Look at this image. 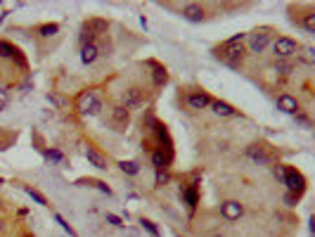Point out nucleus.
Segmentation results:
<instances>
[{
    "label": "nucleus",
    "mask_w": 315,
    "mask_h": 237,
    "mask_svg": "<svg viewBox=\"0 0 315 237\" xmlns=\"http://www.w3.org/2000/svg\"><path fill=\"white\" fill-rule=\"evenodd\" d=\"M85 159H88L95 169H107V159H104L97 149H93V147H85Z\"/></svg>",
    "instance_id": "2eb2a0df"
},
{
    "label": "nucleus",
    "mask_w": 315,
    "mask_h": 237,
    "mask_svg": "<svg viewBox=\"0 0 315 237\" xmlns=\"http://www.w3.org/2000/svg\"><path fill=\"white\" fill-rule=\"evenodd\" d=\"M119 166H121V171L128 173V176H137V173H140V166H137L135 162H121Z\"/></svg>",
    "instance_id": "412c9836"
},
{
    "label": "nucleus",
    "mask_w": 315,
    "mask_h": 237,
    "mask_svg": "<svg viewBox=\"0 0 315 237\" xmlns=\"http://www.w3.org/2000/svg\"><path fill=\"white\" fill-rule=\"evenodd\" d=\"M277 109H282L284 114H296V112H299V104H296V100L292 95H280V97H277Z\"/></svg>",
    "instance_id": "f8f14e48"
},
{
    "label": "nucleus",
    "mask_w": 315,
    "mask_h": 237,
    "mask_svg": "<svg viewBox=\"0 0 315 237\" xmlns=\"http://www.w3.org/2000/svg\"><path fill=\"white\" fill-rule=\"evenodd\" d=\"M24 192H26V195L31 197V199H34L36 204H41V206H45V204H48V202H45V197H43L41 192H36V190H31V188H24Z\"/></svg>",
    "instance_id": "b1692460"
},
{
    "label": "nucleus",
    "mask_w": 315,
    "mask_h": 237,
    "mask_svg": "<svg viewBox=\"0 0 315 237\" xmlns=\"http://www.w3.org/2000/svg\"><path fill=\"white\" fill-rule=\"evenodd\" d=\"M301 60L306 62V64H313V62H315V50H313V47H303V50H301Z\"/></svg>",
    "instance_id": "a878e982"
},
{
    "label": "nucleus",
    "mask_w": 315,
    "mask_h": 237,
    "mask_svg": "<svg viewBox=\"0 0 315 237\" xmlns=\"http://www.w3.org/2000/svg\"><path fill=\"white\" fill-rule=\"evenodd\" d=\"M128 109L126 107H114L111 109V121H114V126H117V130H124L126 126H128Z\"/></svg>",
    "instance_id": "9d476101"
},
{
    "label": "nucleus",
    "mask_w": 315,
    "mask_h": 237,
    "mask_svg": "<svg viewBox=\"0 0 315 237\" xmlns=\"http://www.w3.org/2000/svg\"><path fill=\"white\" fill-rule=\"evenodd\" d=\"M211 107H213V114H218V116H235L237 112H235V107H230L227 102H211Z\"/></svg>",
    "instance_id": "6ab92c4d"
},
{
    "label": "nucleus",
    "mask_w": 315,
    "mask_h": 237,
    "mask_svg": "<svg viewBox=\"0 0 315 237\" xmlns=\"http://www.w3.org/2000/svg\"><path fill=\"white\" fill-rule=\"evenodd\" d=\"M12 140H14V138H12ZM7 145H10V140H5L3 130H0V149H7Z\"/></svg>",
    "instance_id": "c9c22d12"
},
{
    "label": "nucleus",
    "mask_w": 315,
    "mask_h": 237,
    "mask_svg": "<svg viewBox=\"0 0 315 237\" xmlns=\"http://www.w3.org/2000/svg\"><path fill=\"white\" fill-rule=\"evenodd\" d=\"M140 223H142V228H145V230H147V232H150L152 237H159V230H157V225L152 223V221H147V218H142V221H140Z\"/></svg>",
    "instance_id": "bb28decb"
},
{
    "label": "nucleus",
    "mask_w": 315,
    "mask_h": 237,
    "mask_svg": "<svg viewBox=\"0 0 315 237\" xmlns=\"http://www.w3.org/2000/svg\"><path fill=\"white\" fill-rule=\"evenodd\" d=\"M173 156L171 154H164V149H157V152H152V164H154V169L157 171H164L168 164H171Z\"/></svg>",
    "instance_id": "4468645a"
},
{
    "label": "nucleus",
    "mask_w": 315,
    "mask_h": 237,
    "mask_svg": "<svg viewBox=\"0 0 315 237\" xmlns=\"http://www.w3.org/2000/svg\"><path fill=\"white\" fill-rule=\"evenodd\" d=\"M93 185H95L97 190H102V192H107V195H111V190L107 188V185H104V183H100V180H93Z\"/></svg>",
    "instance_id": "72a5a7b5"
},
{
    "label": "nucleus",
    "mask_w": 315,
    "mask_h": 237,
    "mask_svg": "<svg viewBox=\"0 0 315 237\" xmlns=\"http://www.w3.org/2000/svg\"><path fill=\"white\" fill-rule=\"evenodd\" d=\"M247 156H249V159H253L256 164H263V166H268V164H270V156H268L266 149L259 147V145H251V147L247 149Z\"/></svg>",
    "instance_id": "ddd939ff"
},
{
    "label": "nucleus",
    "mask_w": 315,
    "mask_h": 237,
    "mask_svg": "<svg viewBox=\"0 0 315 237\" xmlns=\"http://www.w3.org/2000/svg\"><path fill=\"white\" fill-rule=\"evenodd\" d=\"M107 223L117 225V228H121V225H124V223H121V218H119V216H114V214H107Z\"/></svg>",
    "instance_id": "7c9ffc66"
},
{
    "label": "nucleus",
    "mask_w": 315,
    "mask_h": 237,
    "mask_svg": "<svg viewBox=\"0 0 315 237\" xmlns=\"http://www.w3.org/2000/svg\"><path fill=\"white\" fill-rule=\"evenodd\" d=\"M183 17H185L187 21H192V24H197V21L204 19V7L202 5H185L183 7Z\"/></svg>",
    "instance_id": "9b49d317"
},
{
    "label": "nucleus",
    "mask_w": 315,
    "mask_h": 237,
    "mask_svg": "<svg viewBox=\"0 0 315 237\" xmlns=\"http://www.w3.org/2000/svg\"><path fill=\"white\" fill-rule=\"evenodd\" d=\"M242 204L240 202H225L220 204V214H223V218H227V221H237V218L242 216Z\"/></svg>",
    "instance_id": "1a4fd4ad"
},
{
    "label": "nucleus",
    "mask_w": 315,
    "mask_h": 237,
    "mask_svg": "<svg viewBox=\"0 0 315 237\" xmlns=\"http://www.w3.org/2000/svg\"><path fill=\"white\" fill-rule=\"evenodd\" d=\"M0 57H5V60H14L17 64H19L21 69H26V60L21 57V52L17 50V47L12 45V43L7 41H0Z\"/></svg>",
    "instance_id": "423d86ee"
},
{
    "label": "nucleus",
    "mask_w": 315,
    "mask_h": 237,
    "mask_svg": "<svg viewBox=\"0 0 315 237\" xmlns=\"http://www.w3.org/2000/svg\"><path fill=\"white\" fill-rule=\"evenodd\" d=\"M296 199H299V197L292 195V192H287V195H284V204H287V206H294Z\"/></svg>",
    "instance_id": "473e14b6"
},
{
    "label": "nucleus",
    "mask_w": 315,
    "mask_h": 237,
    "mask_svg": "<svg viewBox=\"0 0 315 237\" xmlns=\"http://www.w3.org/2000/svg\"><path fill=\"white\" fill-rule=\"evenodd\" d=\"M268 43H270V34H268V31H256V34L249 36V50L256 55L263 52L268 47Z\"/></svg>",
    "instance_id": "0eeeda50"
},
{
    "label": "nucleus",
    "mask_w": 315,
    "mask_h": 237,
    "mask_svg": "<svg viewBox=\"0 0 315 237\" xmlns=\"http://www.w3.org/2000/svg\"><path fill=\"white\" fill-rule=\"evenodd\" d=\"M78 112L83 116H97L102 112V100H100V95L95 90H88V93H83L78 97Z\"/></svg>",
    "instance_id": "f03ea898"
},
{
    "label": "nucleus",
    "mask_w": 315,
    "mask_h": 237,
    "mask_svg": "<svg viewBox=\"0 0 315 237\" xmlns=\"http://www.w3.org/2000/svg\"><path fill=\"white\" fill-rule=\"evenodd\" d=\"M0 209H3V204H0Z\"/></svg>",
    "instance_id": "58836bf2"
},
{
    "label": "nucleus",
    "mask_w": 315,
    "mask_h": 237,
    "mask_svg": "<svg viewBox=\"0 0 315 237\" xmlns=\"http://www.w3.org/2000/svg\"><path fill=\"white\" fill-rule=\"evenodd\" d=\"M0 183H3V178H0Z\"/></svg>",
    "instance_id": "4c0bfd02"
},
{
    "label": "nucleus",
    "mask_w": 315,
    "mask_h": 237,
    "mask_svg": "<svg viewBox=\"0 0 315 237\" xmlns=\"http://www.w3.org/2000/svg\"><path fill=\"white\" fill-rule=\"evenodd\" d=\"M303 29L308 31V34H315V12H308L306 17H303Z\"/></svg>",
    "instance_id": "4be33fe9"
},
{
    "label": "nucleus",
    "mask_w": 315,
    "mask_h": 237,
    "mask_svg": "<svg viewBox=\"0 0 315 237\" xmlns=\"http://www.w3.org/2000/svg\"><path fill=\"white\" fill-rule=\"evenodd\" d=\"M282 183L287 185V190L292 192V195H296V197L306 190V180H303V176L296 169H289V166L282 171Z\"/></svg>",
    "instance_id": "7ed1b4c3"
},
{
    "label": "nucleus",
    "mask_w": 315,
    "mask_h": 237,
    "mask_svg": "<svg viewBox=\"0 0 315 237\" xmlns=\"http://www.w3.org/2000/svg\"><path fill=\"white\" fill-rule=\"evenodd\" d=\"M97 55H100L97 45L95 43H88V45H83V50H81V62L83 64H93V62L97 60Z\"/></svg>",
    "instance_id": "dca6fc26"
},
{
    "label": "nucleus",
    "mask_w": 315,
    "mask_h": 237,
    "mask_svg": "<svg viewBox=\"0 0 315 237\" xmlns=\"http://www.w3.org/2000/svg\"><path fill=\"white\" fill-rule=\"evenodd\" d=\"M187 104H190L192 109H204L206 104H211V100H209V95H204V93H194L187 97Z\"/></svg>",
    "instance_id": "a211bd4d"
},
{
    "label": "nucleus",
    "mask_w": 315,
    "mask_h": 237,
    "mask_svg": "<svg viewBox=\"0 0 315 237\" xmlns=\"http://www.w3.org/2000/svg\"><path fill=\"white\" fill-rule=\"evenodd\" d=\"M126 237H140V235H137L135 230H130V228H128V230H126Z\"/></svg>",
    "instance_id": "e433bc0d"
},
{
    "label": "nucleus",
    "mask_w": 315,
    "mask_h": 237,
    "mask_svg": "<svg viewBox=\"0 0 315 237\" xmlns=\"http://www.w3.org/2000/svg\"><path fill=\"white\" fill-rule=\"evenodd\" d=\"M275 71H277V74H282V76H287L289 71H292V62H289V60H280L277 64H275Z\"/></svg>",
    "instance_id": "5701e85b"
},
{
    "label": "nucleus",
    "mask_w": 315,
    "mask_h": 237,
    "mask_svg": "<svg viewBox=\"0 0 315 237\" xmlns=\"http://www.w3.org/2000/svg\"><path fill=\"white\" fill-rule=\"evenodd\" d=\"M273 50H275V57L289 60L292 55L299 52V45H296V41H292V38H277V41L273 43Z\"/></svg>",
    "instance_id": "39448f33"
},
{
    "label": "nucleus",
    "mask_w": 315,
    "mask_h": 237,
    "mask_svg": "<svg viewBox=\"0 0 315 237\" xmlns=\"http://www.w3.org/2000/svg\"><path fill=\"white\" fill-rule=\"evenodd\" d=\"M45 159H50V162H62L64 156H62V152H57V149H45Z\"/></svg>",
    "instance_id": "c85d7f7f"
},
{
    "label": "nucleus",
    "mask_w": 315,
    "mask_h": 237,
    "mask_svg": "<svg viewBox=\"0 0 315 237\" xmlns=\"http://www.w3.org/2000/svg\"><path fill=\"white\" fill-rule=\"evenodd\" d=\"M242 38H244V34L233 36L230 41H225L216 50V57H218L223 64H227L230 69H237L242 64V57H244V50H242V45H240Z\"/></svg>",
    "instance_id": "f257e3e1"
},
{
    "label": "nucleus",
    "mask_w": 315,
    "mask_h": 237,
    "mask_svg": "<svg viewBox=\"0 0 315 237\" xmlns=\"http://www.w3.org/2000/svg\"><path fill=\"white\" fill-rule=\"evenodd\" d=\"M150 67L154 69V71H152V78H154V86H164V83L168 81V74H166V69L161 67V64H157V62H150Z\"/></svg>",
    "instance_id": "f3484780"
},
{
    "label": "nucleus",
    "mask_w": 315,
    "mask_h": 237,
    "mask_svg": "<svg viewBox=\"0 0 315 237\" xmlns=\"http://www.w3.org/2000/svg\"><path fill=\"white\" fill-rule=\"evenodd\" d=\"M107 31V21L104 19H88L83 24V31H81V43L88 45V43H95V36L104 34Z\"/></svg>",
    "instance_id": "20e7f679"
},
{
    "label": "nucleus",
    "mask_w": 315,
    "mask_h": 237,
    "mask_svg": "<svg viewBox=\"0 0 315 237\" xmlns=\"http://www.w3.org/2000/svg\"><path fill=\"white\" fill-rule=\"evenodd\" d=\"M145 102V97H142V90H137V88H128L124 93V104L121 107H126V109H137L140 104Z\"/></svg>",
    "instance_id": "6e6552de"
},
{
    "label": "nucleus",
    "mask_w": 315,
    "mask_h": 237,
    "mask_svg": "<svg viewBox=\"0 0 315 237\" xmlns=\"http://www.w3.org/2000/svg\"><path fill=\"white\" fill-rule=\"evenodd\" d=\"M57 31H60V27H57V24H45V27H41V36H43V38H48V36H55Z\"/></svg>",
    "instance_id": "393cba45"
},
{
    "label": "nucleus",
    "mask_w": 315,
    "mask_h": 237,
    "mask_svg": "<svg viewBox=\"0 0 315 237\" xmlns=\"http://www.w3.org/2000/svg\"><path fill=\"white\" fill-rule=\"evenodd\" d=\"M166 180H168V176H166L164 171H159V173H157V183L161 185V183H166Z\"/></svg>",
    "instance_id": "f704fd0d"
},
{
    "label": "nucleus",
    "mask_w": 315,
    "mask_h": 237,
    "mask_svg": "<svg viewBox=\"0 0 315 237\" xmlns=\"http://www.w3.org/2000/svg\"><path fill=\"white\" fill-rule=\"evenodd\" d=\"M183 197H185V202H187V206H190V209H194V206H197V185H190V188H185L183 190Z\"/></svg>",
    "instance_id": "aec40b11"
},
{
    "label": "nucleus",
    "mask_w": 315,
    "mask_h": 237,
    "mask_svg": "<svg viewBox=\"0 0 315 237\" xmlns=\"http://www.w3.org/2000/svg\"><path fill=\"white\" fill-rule=\"evenodd\" d=\"M55 221H57V223H60V225H62V228H64V230H67V232H69V235H71V237H76L74 228H71V225H69V223H67V221H64V218H62V216H60V214H57V216H55Z\"/></svg>",
    "instance_id": "c756f323"
},
{
    "label": "nucleus",
    "mask_w": 315,
    "mask_h": 237,
    "mask_svg": "<svg viewBox=\"0 0 315 237\" xmlns=\"http://www.w3.org/2000/svg\"><path fill=\"white\" fill-rule=\"evenodd\" d=\"M7 100H10V90L5 86H0V112L7 107Z\"/></svg>",
    "instance_id": "cd10ccee"
},
{
    "label": "nucleus",
    "mask_w": 315,
    "mask_h": 237,
    "mask_svg": "<svg viewBox=\"0 0 315 237\" xmlns=\"http://www.w3.org/2000/svg\"><path fill=\"white\" fill-rule=\"evenodd\" d=\"M296 121L301 123V126H306V128H310V121H308V116H303V114H299V112H296Z\"/></svg>",
    "instance_id": "2f4dec72"
}]
</instances>
